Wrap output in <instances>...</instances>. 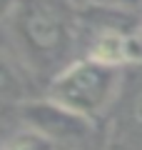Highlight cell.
Here are the masks:
<instances>
[{"instance_id":"obj_1","label":"cell","mask_w":142,"mask_h":150,"mask_svg":"<svg viewBox=\"0 0 142 150\" xmlns=\"http://www.w3.org/2000/svg\"><path fill=\"white\" fill-rule=\"evenodd\" d=\"M122 80H125V68H115L85 55L65 63L53 75L47 98L72 110L75 115L95 120L117 103Z\"/></svg>"},{"instance_id":"obj_2","label":"cell","mask_w":142,"mask_h":150,"mask_svg":"<svg viewBox=\"0 0 142 150\" xmlns=\"http://www.w3.org/2000/svg\"><path fill=\"white\" fill-rule=\"evenodd\" d=\"M13 38L37 68H53L72 43L70 18L55 0H18L10 13Z\"/></svg>"},{"instance_id":"obj_3","label":"cell","mask_w":142,"mask_h":150,"mask_svg":"<svg viewBox=\"0 0 142 150\" xmlns=\"http://www.w3.org/2000/svg\"><path fill=\"white\" fill-rule=\"evenodd\" d=\"M22 125L42 133L50 138L55 145H70V143H82L92 133V120L75 115L72 110L53 103L50 98L45 100H32L22 105Z\"/></svg>"},{"instance_id":"obj_4","label":"cell","mask_w":142,"mask_h":150,"mask_svg":"<svg viewBox=\"0 0 142 150\" xmlns=\"http://www.w3.org/2000/svg\"><path fill=\"white\" fill-rule=\"evenodd\" d=\"M117 120L120 128L125 130L130 138L142 140V65L127 73L122 80V90L117 95Z\"/></svg>"},{"instance_id":"obj_5","label":"cell","mask_w":142,"mask_h":150,"mask_svg":"<svg viewBox=\"0 0 142 150\" xmlns=\"http://www.w3.org/2000/svg\"><path fill=\"white\" fill-rule=\"evenodd\" d=\"M22 95H25V83L20 78V70L0 50V103H18L22 100Z\"/></svg>"},{"instance_id":"obj_6","label":"cell","mask_w":142,"mask_h":150,"mask_svg":"<svg viewBox=\"0 0 142 150\" xmlns=\"http://www.w3.org/2000/svg\"><path fill=\"white\" fill-rule=\"evenodd\" d=\"M0 150H58V145L50 138H45L42 133L22 125L20 130H15V133L3 143Z\"/></svg>"},{"instance_id":"obj_7","label":"cell","mask_w":142,"mask_h":150,"mask_svg":"<svg viewBox=\"0 0 142 150\" xmlns=\"http://www.w3.org/2000/svg\"><path fill=\"white\" fill-rule=\"evenodd\" d=\"M142 0H92V5H102V8H115V10H135Z\"/></svg>"},{"instance_id":"obj_8","label":"cell","mask_w":142,"mask_h":150,"mask_svg":"<svg viewBox=\"0 0 142 150\" xmlns=\"http://www.w3.org/2000/svg\"><path fill=\"white\" fill-rule=\"evenodd\" d=\"M15 3H18V0H0V20H3V18H10Z\"/></svg>"},{"instance_id":"obj_9","label":"cell","mask_w":142,"mask_h":150,"mask_svg":"<svg viewBox=\"0 0 142 150\" xmlns=\"http://www.w3.org/2000/svg\"><path fill=\"white\" fill-rule=\"evenodd\" d=\"M137 35H140V40H142V20L137 23Z\"/></svg>"},{"instance_id":"obj_10","label":"cell","mask_w":142,"mask_h":150,"mask_svg":"<svg viewBox=\"0 0 142 150\" xmlns=\"http://www.w3.org/2000/svg\"><path fill=\"white\" fill-rule=\"evenodd\" d=\"M0 148H3V143H0Z\"/></svg>"}]
</instances>
